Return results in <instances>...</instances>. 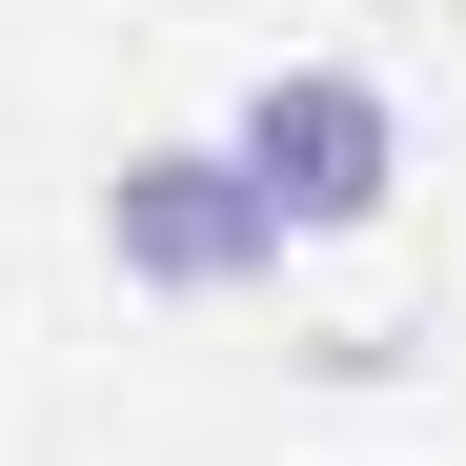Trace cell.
<instances>
[{
	"label": "cell",
	"mask_w": 466,
	"mask_h": 466,
	"mask_svg": "<svg viewBox=\"0 0 466 466\" xmlns=\"http://www.w3.org/2000/svg\"><path fill=\"white\" fill-rule=\"evenodd\" d=\"M102 264L163 284V304H203V284H264L284 223L244 203V163H223V142H142V163L102 183Z\"/></svg>",
	"instance_id": "7a4b0ae2"
},
{
	"label": "cell",
	"mask_w": 466,
	"mask_h": 466,
	"mask_svg": "<svg viewBox=\"0 0 466 466\" xmlns=\"http://www.w3.org/2000/svg\"><path fill=\"white\" fill-rule=\"evenodd\" d=\"M223 163H244V203L284 244H365V223L406 203V102H385L365 61H284V82H244Z\"/></svg>",
	"instance_id": "6da1fadb"
}]
</instances>
